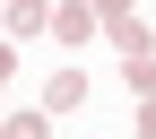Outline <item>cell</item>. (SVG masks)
I'll use <instances>...</instances> for the list:
<instances>
[{
	"label": "cell",
	"instance_id": "6da1fadb",
	"mask_svg": "<svg viewBox=\"0 0 156 139\" xmlns=\"http://www.w3.org/2000/svg\"><path fill=\"white\" fill-rule=\"evenodd\" d=\"M35 26H52L44 0H9V35H35Z\"/></svg>",
	"mask_w": 156,
	"mask_h": 139
},
{
	"label": "cell",
	"instance_id": "7a4b0ae2",
	"mask_svg": "<svg viewBox=\"0 0 156 139\" xmlns=\"http://www.w3.org/2000/svg\"><path fill=\"white\" fill-rule=\"evenodd\" d=\"M78 96H87V78H78V70H52V87H44V104L61 113V104H78Z\"/></svg>",
	"mask_w": 156,
	"mask_h": 139
},
{
	"label": "cell",
	"instance_id": "3957f363",
	"mask_svg": "<svg viewBox=\"0 0 156 139\" xmlns=\"http://www.w3.org/2000/svg\"><path fill=\"white\" fill-rule=\"evenodd\" d=\"M113 44H122L130 61H147V17H122V26H113Z\"/></svg>",
	"mask_w": 156,
	"mask_h": 139
},
{
	"label": "cell",
	"instance_id": "277c9868",
	"mask_svg": "<svg viewBox=\"0 0 156 139\" xmlns=\"http://www.w3.org/2000/svg\"><path fill=\"white\" fill-rule=\"evenodd\" d=\"M52 35H69V44H78V35H95V9H52Z\"/></svg>",
	"mask_w": 156,
	"mask_h": 139
},
{
	"label": "cell",
	"instance_id": "5b68a950",
	"mask_svg": "<svg viewBox=\"0 0 156 139\" xmlns=\"http://www.w3.org/2000/svg\"><path fill=\"white\" fill-rule=\"evenodd\" d=\"M0 139H52V122L44 113H17V122H0Z\"/></svg>",
	"mask_w": 156,
	"mask_h": 139
},
{
	"label": "cell",
	"instance_id": "8992f818",
	"mask_svg": "<svg viewBox=\"0 0 156 139\" xmlns=\"http://www.w3.org/2000/svg\"><path fill=\"white\" fill-rule=\"evenodd\" d=\"M130 87H139V96H156V52H147V61H130Z\"/></svg>",
	"mask_w": 156,
	"mask_h": 139
},
{
	"label": "cell",
	"instance_id": "52a82bcc",
	"mask_svg": "<svg viewBox=\"0 0 156 139\" xmlns=\"http://www.w3.org/2000/svg\"><path fill=\"white\" fill-rule=\"evenodd\" d=\"M95 17H104V26H122V17H130V0H95Z\"/></svg>",
	"mask_w": 156,
	"mask_h": 139
},
{
	"label": "cell",
	"instance_id": "ba28073f",
	"mask_svg": "<svg viewBox=\"0 0 156 139\" xmlns=\"http://www.w3.org/2000/svg\"><path fill=\"white\" fill-rule=\"evenodd\" d=\"M139 139H156V96H147V104H139Z\"/></svg>",
	"mask_w": 156,
	"mask_h": 139
},
{
	"label": "cell",
	"instance_id": "9c48e42d",
	"mask_svg": "<svg viewBox=\"0 0 156 139\" xmlns=\"http://www.w3.org/2000/svg\"><path fill=\"white\" fill-rule=\"evenodd\" d=\"M9 70H17V52H9V44H0V87H9Z\"/></svg>",
	"mask_w": 156,
	"mask_h": 139
}]
</instances>
